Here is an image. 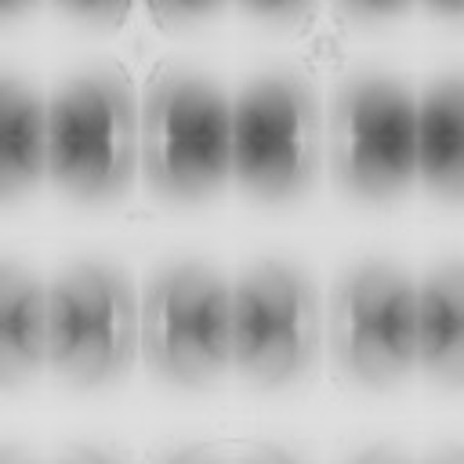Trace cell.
I'll return each instance as SVG.
<instances>
[{"label":"cell","instance_id":"7c38bea8","mask_svg":"<svg viewBox=\"0 0 464 464\" xmlns=\"http://www.w3.org/2000/svg\"><path fill=\"white\" fill-rule=\"evenodd\" d=\"M47 178V98L14 72L0 76V196L22 199Z\"/></svg>","mask_w":464,"mask_h":464},{"label":"cell","instance_id":"8992f818","mask_svg":"<svg viewBox=\"0 0 464 464\" xmlns=\"http://www.w3.org/2000/svg\"><path fill=\"white\" fill-rule=\"evenodd\" d=\"M323 116L312 83L294 69H268L232 102V178L261 203L297 199L319 167Z\"/></svg>","mask_w":464,"mask_h":464},{"label":"cell","instance_id":"3957f363","mask_svg":"<svg viewBox=\"0 0 464 464\" xmlns=\"http://www.w3.org/2000/svg\"><path fill=\"white\" fill-rule=\"evenodd\" d=\"M138 352L141 297L123 268L80 257L47 279V370L62 384H112Z\"/></svg>","mask_w":464,"mask_h":464},{"label":"cell","instance_id":"4fadbf2b","mask_svg":"<svg viewBox=\"0 0 464 464\" xmlns=\"http://www.w3.org/2000/svg\"><path fill=\"white\" fill-rule=\"evenodd\" d=\"M228 7H232V0H149L152 18L167 29H181V33L218 22Z\"/></svg>","mask_w":464,"mask_h":464},{"label":"cell","instance_id":"2e32d148","mask_svg":"<svg viewBox=\"0 0 464 464\" xmlns=\"http://www.w3.org/2000/svg\"><path fill=\"white\" fill-rule=\"evenodd\" d=\"M334 4L352 22H388V18H399L417 0H334Z\"/></svg>","mask_w":464,"mask_h":464},{"label":"cell","instance_id":"5bb4252c","mask_svg":"<svg viewBox=\"0 0 464 464\" xmlns=\"http://www.w3.org/2000/svg\"><path fill=\"white\" fill-rule=\"evenodd\" d=\"M312 4L315 0H232V7L261 25H297L308 18Z\"/></svg>","mask_w":464,"mask_h":464},{"label":"cell","instance_id":"8fae6325","mask_svg":"<svg viewBox=\"0 0 464 464\" xmlns=\"http://www.w3.org/2000/svg\"><path fill=\"white\" fill-rule=\"evenodd\" d=\"M47 366V279L0 265V384L22 388Z\"/></svg>","mask_w":464,"mask_h":464},{"label":"cell","instance_id":"ac0fdd59","mask_svg":"<svg viewBox=\"0 0 464 464\" xmlns=\"http://www.w3.org/2000/svg\"><path fill=\"white\" fill-rule=\"evenodd\" d=\"M36 7V0H0V11H4V18H14V14H22V11H33Z\"/></svg>","mask_w":464,"mask_h":464},{"label":"cell","instance_id":"e0dca14e","mask_svg":"<svg viewBox=\"0 0 464 464\" xmlns=\"http://www.w3.org/2000/svg\"><path fill=\"white\" fill-rule=\"evenodd\" d=\"M424 11L439 14V18H450V22H464V0H420Z\"/></svg>","mask_w":464,"mask_h":464},{"label":"cell","instance_id":"277c9868","mask_svg":"<svg viewBox=\"0 0 464 464\" xmlns=\"http://www.w3.org/2000/svg\"><path fill=\"white\" fill-rule=\"evenodd\" d=\"M330 174L362 203H395L417 185V94L392 72H348L326 116Z\"/></svg>","mask_w":464,"mask_h":464},{"label":"cell","instance_id":"52a82bcc","mask_svg":"<svg viewBox=\"0 0 464 464\" xmlns=\"http://www.w3.org/2000/svg\"><path fill=\"white\" fill-rule=\"evenodd\" d=\"M141 355L178 388H210L232 366V283L207 261L156 268L141 294Z\"/></svg>","mask_w":464,"mask_h":464},{"label":"cell","instance_id":"9a60e30c","mask_svg":"<svg viewBox=\"0 0 464 464\" xmlns=\"http://www.w3.org/2000/svg\"><path fill=\"white\" fill-rule=\"evenodd\" d=\"M83 25H116L130 11V0H51Z\"/></svg>","mask_w":464,"mask_h":464},{"label":"cell","instance_id":"30bf717a","mask_svg":"<svg viewBox=\"0 0 464 464\" xmlns=\"http://www.w3.org/2000/svg\"><path fill=\"white\" fill-rule=\"evenodd\" d=\"M417 370L464 388V257H442L417 279Z\"/></svg>","mask_w":464,"mask_h":464},{"label":"cell","instance_id":"ba28073f","mask_svg":"<svg viewBox=\"0 0 464 464\" xmlns=\"http://www.w3.org/2000/svg\"><path fill=\"white\" fill-rule=\"evenodd\" d=\"M323 337L312 279L279 257H261L232 283V366L257 388L297 381Z\"/></svg>","mask_w":464,"mask_h":464},{"label":"cell","instance_id":"6da1fadb","mask_svg":"<svg viewBox=\"0 0 464 464\" xmlns=\"http://www.w3.org/2000/svg\"><path fill=\"white\" fill-rule=\"evenodd\" d=\"M141 163V112L120 65L69 72L47 94V181L72 203L120 199Z\"/></svg>","mask_w":464,"mask_h":464},{"label":"cell","instance_id":"7a4b0ae2","mask_svg":"<svg viewBox=\"0 0 464 464\" xmlns=\"http://www.w3.org/2000/svg\"><path fill=\"white\" fill-rule=\"evenodd\" d=\"M141 170L163 203H203L232 178V102L196 69L167 65L141 105Z\"/></svg>","mask_w":464,"mask_h":464},{"label":"cell","instance_id":"5b68a950","mask_svg":"<svg viewBox=\"0 0 464 464\" xmlns=\"http://www.w3.org/2000/svg\"><path fill=\"white\" fill-rule=\"evenodd\" d=\"M326 337L344 381L395 388L417 370V279L388 257L348 265L330 290Z\"/></svg>","mask_w":464,"mask_h":464},{"label":"cell","instance_id":"9c48e42d","mask_svg":"<svg viewBox=\"0 0 464 464\" xmlns=\"http://www.w3.org/2000/svg\"><path fill=\"white\" fill-rule=\"evenodd\" d=\"M417 181L442 203H464V72H439L417 94Z\"/></svg>","mask_w":464,"mask_h":464}]
</instances>
